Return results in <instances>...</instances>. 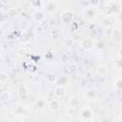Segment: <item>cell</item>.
<instances>
[{"mask_svg": "<svg viewBox=\"0 0 122 122\" xmlns=\"http://www.w3.org/2000/svg\"><path fill=\"white\" fill-rule=\"evenodd\" d=\"M81 46H82V48H83L84 50L89 51V50L92 49V47H93V42H92L90 38H86V39H84V40L81 42Z\"/></svg>", "mask_w": 122, "mask_h": 122, "instance_id": "cell-1", "label": "cell"}, {"mask_svg": "<svg viewBox=\"0 0 122 122\" xmlns=\"http://www.w3.org/2000/svg\"><path fill=\"white\" fill-rule=\"evenodd\" d=\"M49 107H50V109H51V111L57 112V111H59V109H60V103H59L58 100L53 99V100H51V101L50 102Z\"/></svg>", "mask_w": 122, "mask_h": 122, "instance_id": "cell-2", "label": "cell"}, {"mask_svg": "<svg viewBox=\"0 0 122 122\" xmlns=\"http://www.w3.org/2000/svg\"><path fill=\"white\" fill-rule=\"evenodd\" d=\"M45 19V12L43 10H38L34 13V20L36 22H42Z\"/></svg>", "mask_w": 122, "mask_h": 122, "instance_id": "cell-3", "label": "cell"}, {"mask_svg": "<svg viewBox=\"0 0 122 122\" xmlns=\"http://www.w3.org/2000/svg\"><path fill=\"white\" fill-rule=\"evenodd\" d=\"M54 95L57 96V97H62L64 94H65V89L63 86H57L53 92Z\"/></svg>", "mask_w": 122, "mask_h": 122, "instance_id": "cell-4", "label": "cell"}, {"mask_svg": "<svg viewBox=\"0 0 122 122\" xmlns=\"http://www.w3.org/2000/svg\"><path fill=\"white\" fill-rule=\"evenodd\" d=\"M72 17H73V14H72V12H71V10H66V11H64V12L62 13V16H61L63 22L66 20V18H69V21L71 22V19H72Z\"/></svg>", "mask_w": 122, "mask_h": 122, "instance_id": "cell-5", "label": "cell"}, {"mask_svg": "<svg viewBox=\"0 0 122 122\" xmlns=\"http://www.w3.org/2000/svg\"><path fill=\"white\" fill-rule=\"evenodd\" d=\"M82 117L84 120H88L92 117V112L90 109H84L82 112Z\"/></svg>", "mask_w": 122, "mask_h": 122, "instance_id": "cell-6", "label": "cell"}, {"mask_svg": "<svg viewBox=\"0 0 122 122\" xmlns=\"http://www.w3.org/2000/svg\"><path fill=\"white\" fill-rule=\"evenodd\" d=\"M34 106H35V108L36 109H40V110H42L44 107H45V101L43 100V99H37L36 100V102L34 103Z\"/></svg>", "mask_w": 122, "mask_h": 122, "instance_id": "cell-7", "label": "cell"}, {"mask_svg": "<svg viewBox=\"0 0 122 122\" xmlns=\"http://www.w3.org/2000/svg\"><path fill=\"white\" fill-rule=\"evenodd\" d=\"M97 73L100 75H105L107 73V67L104 65H100L97 67Z\"/></svg>", "mask_w": 122, "mask_h": 122, "instance_id": "cell-8", "label": "cell"}, {"mask_svg": "<svg viewBox=\"0 0 122 122\" xmlns=\"http://www.w3.org/2000/svg\"><path fill=\"white\" fill-rule=\"evenodd\" d=\"M77 65L76 64H70L69 65V67H68V71L71 72V73H74V72H76V71H77Z\"/></svg>", "mask_w": 122, "mask_h": 122, "instance_id": "cell-9", "label": "cell"}, {"mask_svg": "<svg viewBox=\"0 0 122 122\" xmlns=\"http://www.w3.org/2000/svg\"><path fill=\"white\" fill-rule=\"evenodd\" d=\"M78 104H79V102H78V99L77 98H75V97L71 98V100H70V106L71 108H76L78 106Z\"/></svg>", "mask_w": 122, "mask_h": 122, "instance_id": "cell-10", "label": "cell"}, {"mask_svg": "<svg viewBox=\"0 0 122 122\" xmlns=\"http://www.w3.org/2000/svg\"><path fill=\"white\" fill-rule=\"evenodd\" d=\"M60 60H61V62H62L63 64L68 63V62L70 61V56H69V54H67V53H63V54L60 56Z\"/></svg>", "mask_w": 122, "mask_h": 122, "instance_id": "cell-11", "label": "cell"}, {"mask_svg": "<svg viewBox=\"0 0 122 122\" xmlns=\"http://www.w3.org/2000/svg\"><path fill=\"white\" fill-rule=\"evenodd\" d=\"M47 81L49 83H54L56 81V76L53 73H50L47 75Z\"/></svg>", "mask_w": 122, "mask_h": 122, "instance_id": "cell-12", "label": "cell"}, {"mask_svg": "<svg viewBox=\"0 0 122 122\" xmlns=\"http://www.w3.org/2000/svg\"><path fill=\"white\" fill-rule=\"evenodd\" d=\"M19 94H21V95H25V94H28V92H29V90L27 89V87L26 86H21L20 88H19Z\"/></svg>", "mask_w": 122, "mask_h": 122, "instance_id": "cell-13", "label": "cell"}, {"mask_svg": "<svg viewBox=\"0 0 122 122\" xmlns=\"http://www.w3.org/2000/svg\"><path fill=\"white\" fill-rule=\"evenodd\" d=\"M8 13H9V15L10 16V17H14V16H16V14H17V10H15V9H10L9 10H8Z\"/></svg>", "mask_w": 122, "mask_h": 122, "instance_id": "cell-14", "label": "cell"}, {"mask_svg": "<svg viewBox=\"0 0 122 122\" xmlns=\"http://www.w3.org/2000/svg\"><path fill=\"white\" fill-rule=\"evenodd\" d=\"M7 78H8V75L5 73V72H0V81L1 82H4V81H6L7 80Z\"/></svg>", "mask_w": 122, "mask_h": 122, "instance_id": "cell-15", "label": "cell"}, {"mask_svg": "<svg viewBox=\"0 0 122 122\" xmlns=\"http://www.w3.org/2000/svg\"><path fill=\"white\" fill-rule=\"evenodd\" d=\"M0 84H1V81H0Z\"/></svg>", "mask_w": 122, "mask_h": 122, "instance_id": "cell-16", "label": "cell"}]
</instances>
